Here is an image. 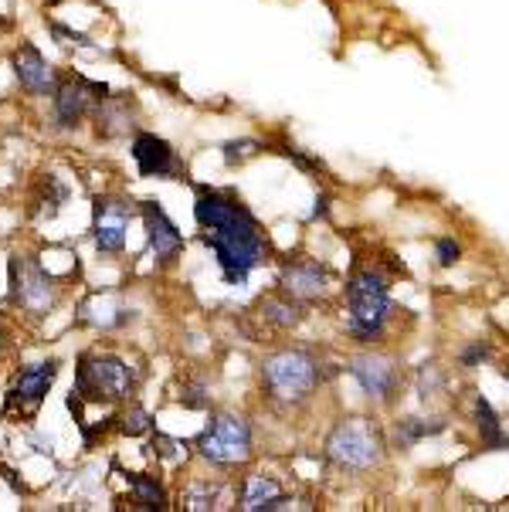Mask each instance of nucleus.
Wrapping results in <instances>:
<instances>
[{
    "instance_id": "9",
    "label": "nucleus",
    "mask_w": 509,
    "mask_h": 512,
    "mask_svg": "<svg viewBox=\"0 0 509 512\" xmlns=\"http://www.w3.org/2000/svg\"><path fill=\"white\" fill-rule=\"evenodd\" d=\"M279 292L292 295L296 302H319L326 292H330V272L326 265H319L316 258H299V262H289L279 275Z\"/></svg>"
},
{
    "instance_id": "28",
    "label": "nucleus",
    "mask_w": 509,
    "mask_h": 512,
    "mask_svg": "<svg viewBox=\"0 0 509 512\" xmlns=\"http://www.w3.org/2000/svg\"><path fill=\"white\" fill-rule=\"evenodd\" d=\"M503 377H506V380H509V367H506V370H503Z\"/></svg>"
},
{
    "instance_id": "20",
    "label": "nucleus",
    "mask_w": 509,
    "mask_h": 512,
    "mask_svg": "<svg viewBox=\"0 0 509 512\" xmlns=\"http://www.w3.org/2000/svg\"><path fill=\"white\" fill-rule=\"evenodd\" d=\"M476 424H479V435H482V445L486 448H499L509 441L503 424H499V414L493 411V404H489L486 397H476Z\"/></svg>"
},
{
    "instance_id": "8",
    "label": "nucleus",
    "mask_w": 509,
    "mask_h": 512,
    "mask_svg": "<svg viewBox=\"0 0 509 512\" xmlns=\"http://www.w3.org/2000/svg\"><path fill=\"white\" fill-rule=\"evenodd\" d=\"M11 289H14V302L31 316H48L51 309L62 299V289L51 279L45 268H38L34 262H24V258H14L11 262Z\"/></svg>"
},
{
    "instance_id": "3",
    "label": "nucleus",
    "mask_w": 509,
    "mask_h": 512,
    "mask_svg": "<svg viewBox=\"0 0 509 512\" xmlns=\"http://www.w3.org/2000/svg\"><path fill=\"white\" fill-rule=\"evenodd\" d=\"M326 462L347 475H367L384 465L387 458V435L374 418L353 414L333 424L326 435Z\"/></svg>"
},
{
    "instance_id": "18",
    "label": "nucleus",
    "mask_w": 509,
    "mask_h": 512,
    "mask_svg": "<svg viewBox=\"0 0 509 512\" xmlns=\"http://www.w3.org/2000/svg\"><path fill=\"white\" fill-rule=\"evenodd\" d=\"M82 319L99 329H116V326H123L129 316L112 295H92V299L82 306Z\"/></svg>"
},
{
    "instance_id": "10",
    "label": "nucleus",
    "mask_w": 509,
    "mask_h": 512,
    "mask_svg": "<svg viewBox=\"0 0 509 512\" xmlns=\"http://www.w3.org/2000/svg\"><path fill=\"white\" fill-rule=\"evenodd\" d=\"M143 224H146V234H150V251L157 258V265H174L184 251V234L174 221L167 218L160 204H143Z\"/></svg>"
},
{
    "instance_id": "15",
    "label": "nucleus",
    "mask_w": 509,
    "mask_h": 512,
    "mask_svg": "<svg viewBox=\"0 0 509 512\" xmlns=\"http://www.w3.org/2000/svg\"><path fill=\"white\" fill-rule=\"evenodd\" d=\"M241 509L245 512H262V509H289V496L282 492V485L272 475H248L241 485Z\"/></svg>"
},
{
    "instance_id": "11",
    "label": "nucleus",
    "mask_w": 509,
    "mask_h": 512,
    "mask_svg": "<svg viewBox=\"0 0 509 512\" xmlns=\"http://www.w3.org/2000/svg\"><path fill=\"white\" fill-rule=\"evenodd\" d=\"M133 218V207L112 197H99L96 201V245L102 255H119L126 248V228Z\"/></svg>"
},
{
    "instance_id": "2",
    "label": "nucleus",
    "mask_w": 509,
    "mask_h": 512,
    "mask_svg": "<svg viewBox=\"0 0 509 512\" xmlns=\"http://www.w3.org/2000/svg\"><path fill=\"white\" fill-rule=\"evenodd\" d=\"M323 384V360L306 346H282L262 360V394L279 411H299Z\"/></svg>"
},
{
    "instance_id": "7",
    "label": "nucleus",
    "mask_w": 509,
    "mask_h": 512,
    "mask_svg": "<svg viewBox=\"0 0 509 512\" xmlns=\"http://www.w3.org/2000/svg\"><path fill=\"white\" fill-rule=\"evenodd\" d=\"M347 373L357 380L360 394L377 407H391L404 387L401 360L391 357V353H357V357H350Z\"/></svg>"
},
{
    "instance_id": "14",
    "label": "nucleus",
    "mask_w": 509,
    "mask_h": 512,
    "mask_svg": "<svg viewBox=\"0 0 509 512\" xmlns=\"http://www.w3.org/2000/svg\"><path fill=\"white\" fill-rule=\"evenodd\" d=\"M106 85H89V82H68L55 92V119L62 126H75L79 119L89 112L92 102H106V99H92V95H106Z\"/></svg>"
},
{
    "instance_id": "12",
    "label": "nucleus",
    "mask_w": 509,
    "mask_h": 512,
    "mask_svg": "<svg viewBox=\"0 0 509 512\" xmlns=\"http://www.w3.org/2000/svg\"><path fill=\"white\" fill-rule=\"evenodd\" d=\"M133 160L143 177H177L180 173L174 146L153 133H140L133 140Z\"/></svg>"
},
{
    "instance_id": "1",
    "label": "nucleus",
    "mask_w": 509,
    "mask_h": 512,
    "mask_svg": "<svg viewBox=\"0 0 509 512\" xmlns=\"http://www.w3.org/2000/svg\"><path fill=\"white\" fill-rule=\"evenodd\" d=\"M194 218L204 231V245L218 255L221 275L228 285H245L248 275L269 255L262 224L245 204L221 190H197Z\"/></svg>"
},
{
    "instance_id": "22",
    "label": "nucleus",
    "mask_w": 509,
    "mask_h": 512,
    "mask_svg": "<svg viewBox=\"0 0 509 512\" xmlns=\"http://www.w3.org/2000/svg\"><path fill=\"white\" fill-rule=\"evenodd\" d=\"M187 509H218L221 506V485L218 482H194L187 489Z\"/></svg>"
},
{
    "instance_id": "26",
    "label": "nucleus",
    "mask_w": 509,
    "mask_h": 512,
    "mask_svg": "<svg viewBox=\"0 0 509 512\" xmlns=\"http://www.w3.org/2000/svg\"><path fill=\"white\" fill-rule=\"evenodd\" d=\"M150 428H153V418L143 411V407H136V411L126 418V428L123 431H126V435H146Z\"/></svg>"
},
{
    "instance_id": "6",
    "label": "nucleus",
    "mask_w": 509,
    "mask_h": 512,
    "mask_svg": "<svg viewBox=\"0 0 509 512\" xmlns=\"http://www.w3.org/2000/svg\"><path fill=\"white\" fill-rule=\"evenodd\" d=\"M136 387L133 367L119 357H85L75 377V397L82 401H126Z\"/></svg>"
},
{
    "instance_id": "4",
    "label": "nucleus",
    "mask_w": 509,
    "mask_h": 512,
    "mask_svg": "<svg viewBox=\"0 0 509 512\" xmlns=\"http://www.w3.org/2000/svg\"><path fill=\"white\" fill-rule=\"evenodd\" d=\"M394 319L391 285L374 268H360L347 282V336L357 343H377Z\"/></svg>"
},
{
    "instance_id": "24",
    "label": "nucleus",
    "mask_w": 509,
    "mask_h": 512,
    "mask_svg": "<svg viewBox=\"0 0 509 512\" xmlns=\"http://www.w3.org/2000/svg\"><path fill=\"white\" fill-rule=\"evenodd\" d=\"M489 357H493V346H489V343H472V346H465V350L459 353V363L465 370H476Z\"/></svg>"
},
{
    "instance_id": "17",
    "label": "nucleus",
    "mask_w": 509,
    "mask_h": 512,
    "mask_svg": "<svg viewBox=\"0 0 509 512\" xmlns=\"http://www.w3.org/2000/svg\"><path fill=\"white\" fill-rule=\"evenodd\" d=\"M262 319L275 329H292L303 323V302H296L286 292L269 295V299H262Z\"/></svg>"
},
{
    "instance_id": "13",
    "label": "nucleus",
    "mask_w": 509,
    "mask_h": 512,
    "mask_svg": "<svg viewBox=\"0 0 509 512\" xmlns=\"http://www.w3.org/2000/svg\"><path fill=\"white\" fill-rule=\"evenodd\" d=\"M14 75L17 82L24 85L28 92L34 95H48V92H58V72L45 62V55H41L34 45H21L14 55Z\"/></svg>"
},
{
    "instance_id": "29",
    "label": "nucleus",
    "mask_w": 509,
    "mask_h": 512,
    "mask_svg": "<svg viewBox=\"0 0 509 512\" xmlns=\"http://www.w3.org/2000/svg\"><path fill=\"white\" fill-rule=\"evenodd\" d=\"M506 445H509V441H506Z\"/></svg>"
},
{
    "instance_id": "21",
    "label": "nucleus",
    "mask_w": 509,
    "mask_h": 512,
    "mask_svg": "<svg viewBox=\"0 0 509 512\" xmlns=\"http://www.w3.org/2000/svg\"><path fill=\"white\" fill-rule=\"evenodd\" d=\"M129 492H133V499L140 502V506H146V509H167V496H163L160 482L150 479V475H133Z\"/></svg>"
},
{
    "instance_id": "27",
    "label": "nucleus",
    "mask_w": 509,
    "mask_h": 512,
    "mask_svg": "<svg viewBox=\"0 0 509 512\" xmlns=\"http://www.w3.org/2000/svg\"><path fill=\"white\" fill-rule=\"evenodd\" d=\"M0 346H4V329H0Z\"/></svg>"
},
{
    "instance_id": "23",
    "label": "nucleus",
    "mask_w": 509,
    "mask_h": 512,
    "mask_svg": "<svg viewBox=\"0 0 509 512\" xmlns=\"http://www.w3.org/2000/svg\"><path fill=\"white\" fill-rule=\"evenodd\" d=\"M262 150V143H255V140H238V143H228L224 146V163L228 167H235V163H245V160H252V156Z\"/></svg>"
},
{
    "instance_id": "16",
    "label": "nucleus",
    "mask_w": 509,
    "mask_h": 512,
    "mask_svg": "<svg viewBox=\"0 0 509 512\" xmlns=\"http://www.w3.org/2000/svg\"><path fill=\"white\" fill-rule=\"evenodd\" d=\"M51 384H55V360H45V363H38V367H28V370L21 373V380H17V387H14L11 397L21 407L34 411V407L45 401V394H48Z\"/></svg>"
},
{
    "instance_id": "19",
    "label": "nucleus",
    "mask_w": 509,
    "mask_h": 512,
    "mask_svg": "<svg viewBox=\"0 0 509 512\" xmlns=\"http://www.w3.org/2000/svg\"><path fill=\"white\" fill-rule=\"evenodd\" d=\"M445 424L442 421H421V418H401L394 421V445L401 451H408L418 445L421 438H431V435H442Z\"/></svg>"
},
{
    "instance_id": "25",
    "label": "nucleus",
    "mask_w": 509,
    "mask_h": 512,
    "mask_svg": "<svg viewBox=\"0 0 509 512\" xmlns=\"http://www.w3.org/2000/svg\"><path fill=\"white\" fill-rule=\"evenodd\" d=\"M435 255H438V265L452 268L462 258V248H459V241H452V238H438L435 241Z\"/></svg>"
},
{
    "instance_id": "5",
    "label": "nucleus",
    "mask_w": 509,
    "mask_h": 512,
    "mask_svg": "<svg viewBox=\"0 0 509 512\" xmlns=\"http://www.w3.org/2000/svg\"><path fill=\"white\" fill-rule=\"evenodd\" d=\"M197 451H201L204 462L218 468H235L245 465L255 455V435L252 424L238 414H214L207 421V428L197 435Z\"/></svg>"
}]
</instances>
